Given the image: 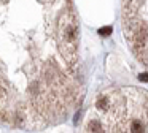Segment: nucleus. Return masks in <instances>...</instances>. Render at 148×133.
Listing matches in <instances>:
<instances>
[{
    "label": "nucleus",
    "mask_w": 148,
    "mask_h": 133,
    "mask_svg": "<svg viewBox=\"0 0 148 133\" xmlns=\"http://www.w3.org/2000/svg\"><path fill=\"white\" fill-rule=\"evenodd\" d=\"M77 38H78L77 19L72 14V11H65L61 16V21H59V43H61V51L67 57V60L73 59L75 49H77Z\"/></svg>",
    "instance_id": "f257e3e1"
},
{
    "label": "nucleus",
    "mask_w": 148,
    "mask_h": 133,
    "mask_svg": "<svg viewBox=\"0 0 148 133\" xmlns=\"http://www.w3.org/2000/svg\"><path fill=\"white\" fill-rule=\"evenodd\" d=\"M110 105H112V101H110V98L107 97V95H99V97H97V101H96L97 109L108 111L110 109Z\"/></svg>",
    "instance_id": "f03ea898"
},
{
    "label": "nucleus",
    "mask_w": 148,
    "mask_h": 133,
    "mask_svg": "<svg viewBox=\"0 0 148 133\" xmlns=\"http://www.w3.org/2000/svg\"><path fill=\"white\" fill-rule=\"evenodd\" d=\"M127 130H129V132H135V133H137V132H145L147 128H145V125L142 122L134 120V122H131V127H129Z\"/></svg>",
    "instance_id": "7ed1b4c3"
},
{
    "label": "nucleus",
    "mask_w": 148,
    "mask_h": 133,
    "mask_svg": "<svg viewBox=\"0 0 148 133\" xmlns=\"http://www.w3.org/2000/svg\"><path fill=\"white\" fill-rule=\"evenodd\" d=\"M88 130H89V132H102L103 127L100 125L99 122H91L89 125H88Z\"/></svg>",
    "instance_id": "20e7f679"
},
{
    "label": "nucleus",
    "mask_w": 148,
    "mask_h": 133,
    "mask_svg": "<svg viewBox=\"0 0 148 133\" xmlns=\"http://www.w3.org/2000/svg\"><path fill=\"white\" fill-rule=\"evenodd\" d=\"M112 32H113V29L110 27V25H107V27H100V29H99V35H100V37H108Z\"/></svg>",
    "instance_id": "39448f33"
},
{
    "label": "nucleus",
    "mask_w": 148,
    "mask_h": 133,
    "mask_svg": "<svg viewBox=\"0 0 148 133\" xmlns=\"http://www.w3.org/2000/svg\"><path fill=\"white\" fill-rule=\"evenodd\" d=\"M138 79L143 82H148V73H142V75H138Z\"/></svg>",
    "instance_id": "423d86ee"
},
{
    "label": "nucleus",
    "mask_w": 148,
    "mask_h": 133,
    "mask_svg": "<svg viewBox=\"0 0 148 133\" xmlns=\"http://www.w3.org/2000/svg\"><path fill=\"white\" fill-rule=\"evenodd\" d=\"M80 117H81V111H78V113H77V116H75V124H78Z\"/></svg>",
    "instance_id": "0eeeda50"
}]
</instances>
